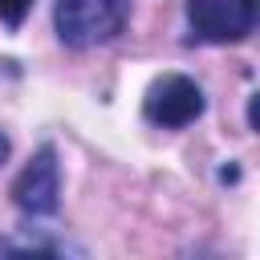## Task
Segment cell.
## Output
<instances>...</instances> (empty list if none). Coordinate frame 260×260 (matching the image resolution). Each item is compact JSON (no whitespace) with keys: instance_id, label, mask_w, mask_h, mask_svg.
<instances>
[{"instance_id":"8","label":"cell","mask_w":260,"mask_h":260,"mask_svg":"<svg viewBox=\"0 0 260 260\" xmlns=\"http://www.w3.org/2000/svg\"><path fill=\"white\" fill-rule=\"evenodd\" d=\"M8 150H12V142H8V134L0 130V167H4V158H8Z\"/></svg>"},{"instance_id":"2","label":"cell","mask_w":260,"mask_h":260,"mask_svg":"<svg viewBox=\"0 0 260 260\" xmlns=\"http://www.w3.org/2000/svg\"><path fill=\"white\" fill-rule=\"evenodd\" d=\"M191 32L207 45H236L260 24V0H187Z\"/></svg>"},{"instance_id":"5","label":"cell","mask_w":260,"mask_h":260,"mask_svg":"<svg viewBox=\"0 0 260 260\" xmlns=\"http://www.w3.org/2000/svg\"><path fill=\"white\" fill-rule=\"evenodd\" d=\"M0 252H45V256H65V252H73V256H81V248H77V244H69V240H45V236H32V228H28V236H20V240H0Z\"/></svg>"},{"instance_id":"1","label":"cell","mask_w":260,"mask_h":260,"mask_svg":"<svg viewBox=\"0 0 260 260\" xmlns=\"http://www.w3.org/2000/svg\"><path fill=\"white\" fill-rule=\"evenodd\" d=\"M130 20V0H57L53 28L69 49H93L114 41Z\"/></svg>"},{"instance_id":"6","label":"cell","mask_w":260,"mask_h":260,"mask_svg":"<svg viewBox=\"0 0 260 260\" xmlns=\"http://www.w3.org/2000/svg\"><path fill=\"white\" fill-rule=\"evenodd\" d=\"M28 8H32V0H0V20L8 28H20L24 16H28Z\"/></svg>"},{"instance_id":"4","label":"cell","mask_w":260,"mask_h":260,"mask_svg":"<svg viewBox=\"0 0 260 260\" xmlns=\"http://www.w3.org/2000/svg\"><path fill=\"white\" fill-rule=\"evenodd\" d=\"M12 203H16L24 215H32V219L57 211V203H61V162H57V150H53L49 142H45V146L24 162V171L16 175V183H12Z\"/></svg>"},{"instance_id":"3","label":"cell","mask_w":260,"mask_h":260,"mask_svg":"<svg viewBox=\"0 0 260 260\" xmlns=\"http://www.w3.org/2000/svg\"><path fill=\"white\" fill-rule=\"evenodd\" d=\"M203 89L187 77V73H162L150 81L146 98H142V114L150 126H162V130H183L191 126L199 114H203Z\"/></svg>"},{"instance_id":"7","label":"cell","mask_w":260,"mask_h":260,"mask_svg":"<svg viewBox=\"0 0 260 260\" xmlns=\"http://www.w3.org/2000/svg\"><path fill=\"white\" fill-rule=\"evenodd\" d=\"M248 126L260 134V93H252V102H248Z\"/></svg>"}]
</instances>
